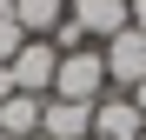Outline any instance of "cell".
Here are the masks:
<instances>
[{
	"mask_svg": "<svg viewBox=\"0 0 146 140\" xmlns=\"http://www.w3.org/2000/svg\"><path fill=\"white\" fill-rule=\"evenodd\" d=\"M126 20H133V27L146 33V0H126Z\"/></svg>",
	"mask_w": 146,
	"mask_h": 140,
	"instance_id": "obj_9",
	"label": "cell"
},
{
	"mask_svg": "<svg viewBox=\"0 0 146 140\" xmlns=\"http://www.w3.org/2000/svg\"><path fill=\"white\" fill-rule=\"evenodd\" d=\"M146 113L126 100V93H100L93 100V140H139Z\"/></svg>",
	"mask_w": 146,
	"mask_h": 140,
	"instance_id": "obj_5",
	"label": "cell"
},
{
	"mask_svg": "<svg viewBox=\"0 0 146 140\" xmlns=\"http://www.w3.org/2000/svg\"><path fill=\"white\" fill-rule=\"evenodd\" d=\"M106 87V60H100V47H73V54H60V74H53V100H100Z\"/></svg>",
	"mask_w": 146,
	"mask_h": 140,
	"instance_id": "obj_1",
	"label": "cell"
},
{
	"mask_svg": "<svg viewBox=\"0 0 146 140\" xmlns=\"http://www.w3.org/2000/svg\"><path fill=\"white\" fill-rule=\"evenodd\" d=\"M40 133H46V140H93V107H86V100H53V93H46Z\"/></svg>",
	"mask_w": 146,
	"mask_h": 140,
	"instance_id": "obj_6",
	"label": "cell"
},
{
	"mask_svg": "<svg viewBox=\"0 0 146 140\" xmlns=\"http://www.w3.org/2000/svg\"><path fill=\"white\" fill-rule=\"evenodd\" d=\"M126 100H133V107H139V113H146V80H139V87H133V93H126Z\"/></svg>",
	"mask_w": 146,
	"mask_h": 140,
	"instance_id": "obj_10",
	"label": "cell"
},
{
	"mask_svg": "<svg viewBox=\"0 0 146 140\" xmlns=\"http://www.w3.org/2000/svg\"><path fill=\"white\" fill-rule=\"evenodd\" d=\"M66 20H73V27H80L93 47L113 40L119 27H133V20H126V0H66Z\"/></svg>",
	"mask_w": 146,
	"mask_h": 140,
	"instance_id": "obj_4",
	"label": "cell"
},
{
	"mask_svg": "<svg viewBox=\"0 0 146 140\" xmlns=\"http://www.w3.org/2000/svg\"><path fill=\"white\" fill-rule=\"evenodd\" d=\"M0 140H7V133H0Z\"/></svg>",
	"mask_w": 146,
	"mask_h": 140,
	"instance_id": "obj_14",
	"label": "cell"
},
{
	"mask_svg": "<svg viewBox=\"0 0 146 140\" xmlns=\"http://www.w3.org/2000/svg\"><path fill=\"white\" fill-rule=\"evenodd\" d=\"M7 74H13V93H53V74H60V47L53 40H27L20 54L7 60Z\"/></svg>",
	"mask_w": 146,
	"mask_h": 140,
	"instance_id": "obj_3",
	"label": "cell"
},
{
	"mask_svg": "<svg viewBox=\"0 0 146 140\" xmlns=\"http://www.w3.org/2000/svg\"><path fill=\"white\" fill-rule=\"evenodd\" d=\"M40 93H7V100H0V133L7 140H27V133H40Z\"/></svg>",
	"mask_w": 146,
	"mask_h": 140,
	"instance_id": "obj_7",
	"label": "cell"
},
{
	"mask_svg": "<svg viewBox=\"0 0 146 140\" xmlns=\"http://www.w3.org/2000/svg\"><path fill=\"white\" fill-rule=\"evenodd\" d=\"M139 140H146V127H139Z\"/></svg>",
	"mask_w": 146,
	"mask_h": 140,
	"instance_id": "obj_13",
	"label": "cell"
},
{
	"mask_svg": "<svg viewBox=\"0 0 146 140\" xmlns=\"http://www.w3.org/2000/svg\"><path fill=\"white\" fill-rule=\"evenodd\" d=\"M27 140H46V133H27Z\"/></svg>",
	"mask_w": 146,
	"mask_h": 140,
	"instance_id": "obj_12",
	"label": "cell"
},
{
	"mask_svg": "<svg viewBox=\"0 0 146 140\" xmlns=\"http://www.w3.org/2000/svg\"><path fill=\"white\" fill-rule=\"evenodd\" d=\"M7 93H13V74H7V67H0V100H7Z\"/></svg>",
	"mask_w": 146,
	"mask_h": 140,
	"instance_id": "obj_11",
	"label": "cell"
},
{
	"mask_svg": "<svg viewBox=\"0 0 146 140\" xmlns=\"http://www.w3.org/2000/svg\"><path fill=\"white\" fill-rule=\"evenodd\" d=\"M100 60H106V87L113 93H133L146 80V33L139 27H119L113 40H100Z\"/></svg>",
	"mask_w": 146,
	"mask_h": 140,
	"instance_id": "obj_2",
	"label": "cell"
},
{
	"mask_svg": "<svg viewBox=\"0 0 146 140\" xmlns=\"http://www.w3.org/2000/svg\"><path fill=\"white\" fill-rule=\"evenodd\" d=\"M13 20H20L27 40H46V33L66 20V0H13Z\"/></svg>",
	"mask_w": 146,
	"mask_h": 140,
	"instance_id": "obj_8",
	"label": "cell"
}]
</instances>
